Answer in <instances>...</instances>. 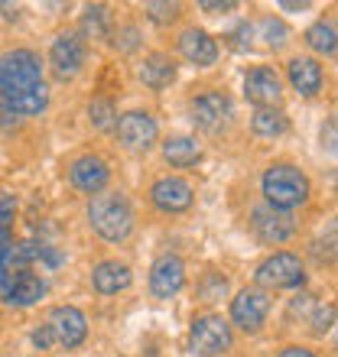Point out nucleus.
Masks as SVG:
<instances>
[{
  "instance_id": "f257e3e1",
  "label": "nucleus",
  "mask_w": 338,
  "mask_h": 357,
  "mask_svg": "<svg viewBox=\"0 0 338 357\" xmlns=\"http://www.w3.org/2000/svg\"><path fill=\"white\" fill-rule=\"evenodd\" d=\"M0 104L17 117L46 111L49 88L43 82V62L33 49H13L0 56Z\"/></svg>"
},
{
  "instance_id": "f03ea898",
  "label": "nucleus",
  "mask_w": 338,
  "mask_h": 357,
  "mask_svg": "<svg viewBox=\"0 0 338 357\" xmlns=\"http://www.w3.org/2000/svg\"><path fill=\"white\" fill-rule=\"evenodd\" d=\"M260 188L267 205L280 208V211H293V208L306 205L312 195L309 176L300 166H293V162H270L260 178Z\"/></svg>"
},
{
  "instance_id": "7ed1b4c3",
  "label": "nucleus",
  "mask_w": 338,
  "mask_h": 357,
  "mask_svg": "<svg viewBox=\"0 0 338 357\" xmlns=\"http://www.w3.org/2000/svg\"><path fill=\"white\" fill-rule=\"evenodd\" d=\"M88 221H91L98 237L121 244L133 231V208L121 192H98L88 205Z\"/></svg>"
},
{
  "instance_id": "20e7f679",
  "label": "nucleus",
  "mask_w": 338,
  "mask_h": 357,
  "mask_svg": "<svg viewBox=\"0 0 338 357\" xmlns=\"http://www.w3.org/2000/svg\"><path fill=\"white\" fill-rule=\"evenodd\" d=\"M189 348L198 357H218L231 348V325L215 312L196 315L192 328H189Z\"/></svg>"
},
{
  "instance_id": "39448f33",
  "label": "nucleus",
  "mask_w": 338,
  "mask_h": 357,
  "mask_svg": "<svg viewBox=\"0 0 338 357\" xmlns=\"http://www.w3.org/2000/svg\"><path fill=\"white\" fill-rule=\"evenodd\" d=\"M254 280H257V289H290V286H302L306 266H302V260L296 254L280 250V254L267 257V260L257 266Z\"/></svg>"
},
{
  "instance_id": "423d86ee",
  "label": "nucleus",
  "mask_w": 338,
  "mask_h": 357,
  "mask_svg": "<svg viewBox=\"0 0 338 357\" xmlns=\"http://www.w3.org/2000/svg\"><path fill=\"white\" fill-rule=\"evenodd\" d=\"M189 114H192V123H196L198 130L221 133L228 123H231V98H228L225 91H218V88L202 91V94H196V98H192Z\"/></svg>"
},
{
  "instance_id": "0eeeda50",
  "label": "nucleus",
  "mask_w": 338,
  "mask_h": 357,
  "mask_svg": "<svg viewBox=\"0 0 338 357\" xmlns=\"http://www.w3.org/2000/svg\"><path fill=\"white\" fill-rule=\"evenodd\" d=\"M267 315H270V296H267V289L251 286V289H241L231 299V321L241 331H247V335H257L263 328Z\"/></svg>"
},
{
  "instance_id": "6e6552de",
  "label": "nucleus",
  "mask_w": 338,
  "mask_h": 357,
  "mask_svg": "<svg viewBox=\"0 0 338 357\" xmlns=\"http://www.w3.org/2000/svg\"><path fill=\"white\" fill-rule=\"evenodd\" d=\"M84 59H88V43L82 39V33H59L52 39L49 62H52L59 78H75L84 68Z\"/></svg>"
},
{
  "instance_id": "1a4fd4ad",
  "label": "nucleus",
  "mask_w": 338,
  "mask_h": 357,
  "mask_svg": "<svg viewBox=\"0 0 338 357\" xmlns=\"http://www.w3.org/2000/svg\"><path fill=\"white\" fill-rule=\"evenodd\" d=\"M114 133H117L121 146H127V150H150L153 143H156L160 127L153 121V114L127 111V114H121V121H114Z\"/></svg>"
},
{
  "instance_id": "9d476101",
  "label": "nucleus",
  "mask_w": 338,
  "mask_h": 357,
  "mask_svg": "<svg viewBox=\"0 0 338 357\" xmlns=\"http://www.w3.org/2000/svg\"><path fill=\"white\" fill-rule=\"evenodd\" d=\"M251 227L263 244H283V241H290V237L296 234V218H293L290 211L263 205V208H254Z\"/></svg>"
},
{
  "instance_id": "9b49d317",
  "label": "nucleus",
  "mask_w": 338,
  "mask_h": 357,
  "mask_svg": "<svg viewBox=\"0 0 338 357\" xmlns=\"http://www.w3.org/2000/svg\"><path fill=\"white\" fill-rule=\"evenodd\" d=\"M49 328H52V338L62 348H78L84 338H88V319L84 312L75 305H59V309L49 312Z\"/></svg>"
},
{
  "instance_id": "f8f14e48",
  "label": "nucleus",
  "mask_w": 338,
  "mask_h": 357,
  "mask_svg": "<svg viewBox=\"0 0 338 357\" xmlns=\"http://www.w3.org/2000/svg\"><path fill=\"white\" fill-rule=\"evenodd\" d=\"M244 98L254 107H280L283 82L270 66H257L244 75Z\"/></svg>"
},
{
  "instance_id": "ddd939ff",
  "label": "nucleus",
  "mask_w": 338,
  "mask_h": 357,
  "mask_svg": "<svg viewBox=\"0 0 338 357\" xmlns=\"http://www.w3.org/2000/svg\"><path fill=\"white\" fill-rule=\"evenodd\" d=\"M186 286V264L176 254L156 257V264L150 266V292L156 299H172L179 289Z\"/></svg>"
},
{
  "instance_id": "4468645a",
  "label": "nucleus",
  "mask_w": 338,
  "mask_h": 357,
  "mask_svg": "<svg viewBox=\"0 0 338 357\" xmlns=\"http://www.w3.org/2000/svg\"><path fill=\"white\" fill-rule=\"evenodd\" d=\"M150 198L160 211H166V215H179V211H189V208H192L196 192H192V185H189L186 178L166 176V178H160V182H153Z\"/></svg>"
},
{
  "instance_id": "2eb2a0df",
  "label": "nucleus",
  "mask_w": 338,
  "mask_h": 357,
  "mask_svg": "<svg viewBox=\"0 0 338 357\" xmlns=\"http://www.w3.org/2000/svg\"><path fill=\"white\" fill-rule=\"evenodd\" d=\"M108 178H111L108 162H104L101 156H91V153L72 160V166H68V182H72L78 192H84V195H98V192H104Z\"/></svg>"
},
{
  "instance_id": "dca6fc26",
  "label": "nucleus",
  "mask_w": 338,
  "mask_h": 357,
  "mask_svg": "<svg viewBox=\"0 0 338 357\" xmlns=\"http://www.w3.org/2000/svg\"><path fill=\"white\" fill-rule=\"evenodd\" d=\"M179 52H182V59L192 62V66L208 68V66H215V59H218V43L208 36L205 29L192 26L179 36Z\"/></svg>"
},
{
  "instance_id": "f3484780",
  "label": "nucleus",
  "mask_w": 338,
  "mask_h": 357,
  "mask_svg": "<svg viewBox=\"0 0 338 357\" xmlns=\"http://www.w3.org/2000/svg\"><path fill=\"white\" fill-rule=\"evenodd\" d=\"M286 75H290V85L296 88L302 98H316V94L322 91V82H325V75H322V66L316 62V59H309V56L290 59Z\"/></svg>"
},
{
  "instance_id": "a211bd4d",
  "label": "nucleus",
  "mask_w": 338,
  "mask_h": 357,
  "mask_svg": "<svg viewBox=\"0 0 338 357\" xmlns=\"http://www.w3.org/2000/svg\"><path fill=\"white\" fill-rule=\"evenodd\" d=\"M43 296H46L43 276H36V273H29V270H20L13 276V282L7 286V292H3V302L17 305V309H27V305H36Z\"/></svg>"
},
{
  "instance_id": "6ab92c4d",
  "label": "nucleus",
  "mask_w": 338,
  "mask_h": 357,
  "mask_svg": "<svg viewBox=\"0 0 338 357\" xmlns=\"http://www.w3.org/2000/svg\"><path fill=\"white\" fill-rule=\"evenodd\" d=\"M137 75H140V82L147 88L163 91V88H169L172 82H176V62H172L166 52H150V56L140 62Z\"/></svg>"
},
{
  "instance_id": "aec40b11",
  "label": "nucleus",
  "mask_w": 338,
  "mask_h": 357,
  "mask_svg": "<svg viewBox=\"0 0 338 357\" xmlns=\"http://www.w3.org/2000/svg\"><path fill=\"white\" fill-rule=\"evenodd\" d=\"M91 286L101 296H117L121 289L131 286V266L117 264V260H104V264H98L91 270Z\"/></svg>"
},
{
  "instance_id": "412c9836",
  "label": "nucleus",
  "mask_w": 338,
  "mask_h": 357,
  "mask_svg": "<svg viewBox=\"0 0 338 357\" xmlns=\"http://www.w3.org/2000/svg\"><path fill=\"white\" fill-rule=\"evenodd\" d=\"M163 160L169 166H176V169H189V166H196L202 160V146L192 137H169L163 143Z\"/></svg>"
},
{
  "instance_id": "4be33fe9",
  "label": "nucleus",
  "mask_w": 338,
  "mask_h": 357,
  "mask_svg": "<svg viewBox=\"0 0 338 357\" xmlns=\"http://www.w3.org/2000/svg\"><path fill=\"white\" fill-rule=\"evenodd\" d=\"M251 127L263 140H277V137H283L290 130V121H286V114L280 107H257L251 117Z\"/></svg>"
},
{
  "instance_id": "5701e85b",
  "label": "nucleus",
  "mask_w": 338,
  "mask_h": 357,
  "mask_svg": "<svg viewBox=\"0 0 338 357\" xmlns=\"http://www.w3.org/2000/svg\"><path fill=\"white\" fill-rule=\"evenodd\" d=\"M306 46L312 49V52H319V56H335V26L332 23H325V20H319V23H312L309 29H306Z\"/></svg>"
},
{
  "instance_id": "b1692460",
  "label": "nucleus",
  "mask_w": 338,
  "mask_h": 357,
  "mask_svg": "<svg viewBox=\"0 0 338 357\" xmlns=\"http://www.w3.org/2000/svg\"><path fill=\"white\" fill-rule=\"evenodd\" d=\"M108 39L111 36V17H108V7L94 3V7L84 10L82 17V39Z\"/></svg>"
},
{
  "instance_id": "393cba45",
  "label": "nucleus",
  "mask_w": 338,
  "mask_h": 357,
  "mask_svg": "<svg viewBox=\"0 0 338 357\" xmlns=\"http://www.w3.org/2000/svg\"><path fill=\"white\" fill-rule=\"evenodd\" d=\"M114 117H117V107H114L111 98H94V101L88 104V121H91V127H98V130H108L114 123Z\"/></svg>"
},
{
  "instance_id": "a878e982",
  "label": "nucleus",
  "mask_w": 338,
  "mask_h": 357,
  "mask_svg": "<svg viewBox=\"0 0 338 357\" xmlns=\"http://www.w3.org/2000/svg\"><path fill=\"white\" fill-rule=\"evenodd\" d=\"M260 33H263V39H267V46L270 49H283L286 43H290V29H286L283 20H263Z\"/></svg>"
},
{
  "instance_id": "bb28decb",
  "label": "nucleus",
  "mask_w": 338,
  "mask_h": 357,
  "mask_svg": "<svg viewBox=\"0 0 338 357\" xmlns=\"http://www.w3.org/2000/svg\"><path fill=\"white\" fill-rule=\"evenodd\" d=\"M147 17L153 20V23H176L179 20V3H147Z\"/></svg>"
},
{
  "instance_id": "cd10ccee",
  "label": "nucleus",
  "mask_w": 338,
  "mask_h": 357,
  "mask_svg": "<svg viewBox=\"0 0 338 357\" xmlns=\"http://www.w3.org/2000/svg\"><path fill=\"white\" fill-rule=\"evenodd\" d=\"M332 321H335V305H316V312H312V331L316 335H325V331L332 328Z\"/></svg>"
},
{
  "instance_id": "c85d7f7f",
  "label": "nucleus",
  "mask_w": 338,
  "mask_h": 357,
  "mask_svg": "<svg viewBox=\"0 0 338 357\" xmlns=\"http://www.w3.org/2000/svg\"><path fill=\"white\" fill-rule=\"evenodd\" d=\"M17 215V202L10 195H0V241H10V221Z\"/></svg>"
},
{
  "instance_id": "c756f323",
  "label": "nucleus",
  "mask_w": 338,
  "mask_h": 357,
  "mask_svg": "<svg viewBox=\"0 0 338 357\" xmlns=\"http://www.w3.org/2000/svg\"><path fill=\"white\" fill-rule=\"evenodd\" d=\"M114 46L124 49V52H131V49H137V29L133 26H124L114 33Z\"/></svg>"
},
{
  "instance_id": "7c9ffc66",
  "label": "nucleus",
  "mask_w": 338,
  "mask_h": 357,
  "mask_svg": "<svg viewBox=\"0 0 338 357\" xmlns=\"http://www.w3.org/2000/svg\"><path fill=\"white\" fill-rule=\"evenodd\" d=\"M33 344H36L39 351H49L52 344H56V338H52V328L49 325H39L36 331H33Z\"/></svg>"
},
{
  "instance_id": "2f4dec72",
  "label": "nucleus",
  "mask_w": 338,
  "mask_h": 357,
  "mask_svg": "<svg viewBox=\"0 0 338 357\" xmlns=\"http://www.w3.org/2000/svg\"><path fill=\"white\" fill-rule=\"evenodd\" d=\"M280 357H316V354H312V351H306V348H300V344H290V348L280 351Z\"/></svg>"
},
{
  "instance_id": "473e14b6",
  "label": "nucleus",
  "mask_w": 338,
  "mask_h": 357,
  "mask_svg": "<svg viewBox=\"0 0 338 357\" xmlns=\"http://www.w3.org/2000/svg\"><path fill=\"white\" fill-rule=\"evenodd\" d=\"M0 117H3V121H0V123H3L7 130H10V127H17V123H20V117H17V114L10 111V107H3V104H0Z\"/></svg>"
},
{
  "instance_id": "72a5a7b5",
  "label": "nucleus",
  "mask_w": 338,
  "mask_h": 357,
  "mask_svg": "<svg viewBox=\"0 0 338 357\" xmlns=\"http://www.w3.org/2000/svg\"><path fill=\"white\" fill-rule=\"evenodd\" d=\"M237 3H212V0H205L202 3V10H212V13H228V10H235Z\"/></svg>"
},
{
  "instance_id": "f704fd0d",
  "label": "nucleus",
  "mask_w": 338,
  "mask_h": 357,
  "mask_svg": "<svg viewBox=\"0 0 338 357\" xmlns=\"http://www.w3.org/2000/svg\"><path fill=\"white\" fill-rule=\"evenodd\" d=\"M10 244H13V241H0V266L7 264V254H10Z\"/></svg>"
}]
</instances>
